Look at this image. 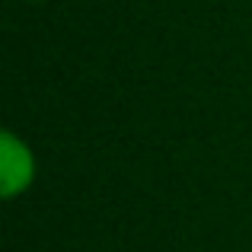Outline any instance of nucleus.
<instances>
[{
	"label": "nucleus",
	"instance_id": "2",
	"mask_svg": "<svg viewBox=\"0 0 252 252\" xmlns=\"http://www.w3.org/2000/svg\"><path fill=\"white\" fill-rule=\"evenodd\" d=\"M26 3H32V0H26Z\"/></svg>",
	"mask_w": 252,
	"mask_h": 252
},
{
	"label": "nucleus",
	"instance_id": "1",
	"mask_svg": "<svg viewBox=\"0 0 252 252\" xmlns=\"http://www.w3.org/2000/svg\"><path fill=\"white\" fill-rule=\"evenodd\" d=\"M35 179V157L13 131L0 134V191L3 198H16Z\"/></svg>",
	"mask_w": 252,
	"mask_h": 252
}]
</instances>
